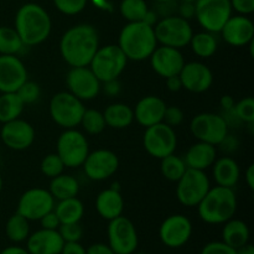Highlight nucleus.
I'll return each mask as SVG.
<instances>
[{"instance_id":"obj_1","label":"nucleus","mask_w":254,"mask_h":254,"mask_svg":"<svg viewBox=\"0 0 254 254\" xmlns=\"http://www.w3.org/2000/svg\"><path fill=\"white\" fill-rule=\"evenodd\" d=\"M60 50L72 67H86L98 50V34L91 25H77L64 32Z\"/></svg>"},{"instance_id":"obj_2","label":"nucleus","mask_w":254,"mask_h":254,"mask_svg":"<svg viewBox=\"0 0 254 254\" xmlns=\"http://www.w3.org/2000/svg\"><path fill=\"white\" fill-rule=\"evenodd\" d=\"M15 30L22 44L27 46L41 44L51 31V19L44 7L30 2L19 9L15 17Z\"/></svg>"},{"instance_id":"obj_3","label":"nucleus","mask_w":254,"mask_h":254,"mask_svg":"<svg viewBox=\"0 0 254 254\" xmlns=\"http://www.w3.org/2000/svg\"><path fill=\"white\" fill-rule=\"evenodd\" d=\"M156 42L154 27L144 21L129 22L119 36V47L127 59L134 61L150 57L156 49Z\"/></svg>"},{"instance_id":"obj_4","label":"nucleus","mask_w":254,"mask_h":254,"mask_svg":"<svg viewBox=\"0 0 254 254\" xmlns=\"http://www.w3.org/2000/svg\"><path fill=\"white\" fill-rule=\"evenodd\" d=\"M197 206L201 220L210 225H221L235 216L237 198L231 188L216 186L207 191Z\"/></svg>"},{"instance_id":"obj_5","label":"nucleus","mask_w":254,"mask_h":254,"mask_svg":"<svg viewBox=\"0 0 254 254\" xmlns=\"http://www.w3.org/2000/svg\"><path fill=\"white\" fill-rule=\"evenodd\" d=\"M127 57L116 45H108L97 50L91 61V69L102 82L117 79L127 66Z\"/></svg>"},{"instance_id":"obj_6","label":"nucleus","mask_w":254,"mask_h":254,"mask_svg":"<svg viewBox=\"0 0 254 254\" xmlns=\"http://www.w3.org/2000/svg\"><path fill=\"white\" fill-rule=\"evenodd\" d=\"M81 99L68 92H60L52 97L50 102V113L59 126L73 128L81 123L84 113Z\"/></svg>"},{"instance_id":"obj_7","label":"nucleus","mask_w":254,"mask_h":254,"mask_svg":"<svg viewBox=\"0 0 254 254\" xmlns=\"http://www.w3.org/2000/svg\"><path fill=\"white\" fill-rule=\"evenodd\" d=\"M178 183L176 195L179 201L188 207L197 206L210 190V181L202 170L188 168Z\"/></svg>"},{"instance_id":"obj_8","label":"nucleus","mask_w":254,"mask_h":254,"mask_svg":"<svg viewBox=\"0 0 254 254\" xmlns=\"http://www.w3.org/2000/svg\"><path fill=\"white\" fill-rule=\"evenodd\" d=\"M108 245L116 254L135 253L139 245L138 232L129 218L119 216L109 221Z\"/></svg>"},{"instance_id":"obj_9","label":"nucleus","mask_w":254,"mask_h":254,"mask_svg":"<svg viewBox=\"0 0 254 254\" xmlns=\"http://www.w3.org/2000/svg\"><path fill=\"white\" fill-rule=\"evenodd\" d=\"M231 0H196L195 16L210 32H220L231 17Z\"/></svg>"},{"instance_id":"obj_10","label":"nucleus","mask_w":254,"mask_h":254,"mask_svg":"<svg viewBox=\"0 0 254 254\" xmlns=\"http://www.w3.org/2000/svg\"><path fill=\"white\" fill-rule=\"evenodd\" d=\"M156 41L164 46L179 49L190 42L192 37V29L188 20L180 16H166L158 22L154 29Z\"/></svg>"},{"instance_id":"obj_11","label":"nucleus","mask_w":254,"mask_h":254,"mask_svg":"<svg viewBox=\"0 0 254 254\" xmlns=\"http://www.w3.org/2000/svg\"><path fill=\"white\" fill-rule=\"evenodd\" d=\"M176 144L178 139L173 127L161 122L148 127L144 134V148L151 156L158 159H163L170 154H174Z\"/></svg>"},{"instance_id":"obj_12","label":"nucleus","mask_w":254,"mask_h":254,"mask_svg":"<svg viewBox=\"0 0 254 254\" xmlns=\"http://www.w3.org/2000/svg\"><path fill=\"white\" fill-rule=\"evenodd\" d=\"M57 155L61 158L64 166H81L88 155V143L79 131L72 129L66 130L57 141Z\"/></svg>"},{"instance_id":"obj_13","label":"nucleus","mask_w":254,"mask_h":254,"mask_svg":"<svg viewBox=\"0 0 254 254\" xmlns=\"http://www.w3.org/2000/svg\"><path fill=\"white\" fill-rule=\"evenodd\" d=\"M191 133L200 141L211 145L220 144L226 138L228 126L222 116L212 113H202L196 116L190 124Z\"/></svg>"},{"instance_id":"obj_14","label":"nucleus","mask_w":254,"mask_h":254,"mask_svg":"<svg viewBox=\"0 0 254 254\" xmlns=\"http://www.w3.org/2000/svg\"><path fill=\"white\" fill-rule=\"evenodd\" d=\"M54 210V196L44 189H31L20 197L17 213L29 221H37Z\"/></svg>"},{"instance_id":"obj_15","label":"nucleus","mask_w":254,"mask_h":254,"mask_svg":"<svg viewBox=\"0 0 254 254\" xmlns=\"http://www.w3.org/2000/svg\"><path fill=\"white\" fill-rule=\"evenodd\" d=\"M192 235L190 220L183 215H173L160 226L159 237L161 243L169 248H180L185 246Z\"/></svg>"},{"instance_id":"obj_16","label":"nucleus","mask_w":254,"mask_h":254,"mask_svg":"<svg viewBox=\"0 0 254 254\" xmlns=\"http://www.w3.org/2000/svg\"><path fill=\"white\" fill-rule=\"evenodd\" d=\"M24 64L15 55H0V92H16L26 82Z\"/></svg>"},{"instance_id":"obj_17","label":"nucleus","mask_w":254,"mask_h":254,"mask_svg":"<svg viewBox=\"0 0 254 254\" xmlns=\"http://www.w3.org/2000/svg\"><path fill=\"white\" fill-rule=\"evenodd\" d=\"M66 82L73 96L86 101L94 98L101 88V81L97 78L92 69L87 67H73L67 74Z\"/></svg>"},{"instance_id":"obj_18","label":"nucleus","mask_w":254,"mask_h":254,"mask_svg":"<svg viewBox=\"0 0 254 254\" xmlns=\"http://www.w3.org/2000/svg\"><path fill=\"white\" fill-rule=\"evenodd\" d=\"M84 171L91 180H106L113 175L119 166V160L109 150H97L88 154L83 163Z\"/></svg>"},{"instance_id":"obj_19","label":"nucleus","mask_w":254,"mask_h":254,"mask_svg":"<svg viewBox=\"0 0 254 254\" xmlns=\"http://www.w3.org/2000/svg\"><path fill=\"white\" fill-rule=\"evenodd\" d=\"M1 140L7 148L12 150H24L32 144L35 139V130L27 122L14 119L4 123L0 131Z\"/></svg>"},{"instance_id":"obj_20","label":"nucleus","mask_w":254,"mask_h":254,"mask_svg":"<svg viewBox=\"0 0 254 254\" xmlns=\"http://www.w3.org/2000/svg\"><path fill=\"white\" fill-rule=\"evenodd\" d=\"M151 67L161 77L176 76L183 69L185 61L178 49L169 46L159 47L151 54Z\"/></svg>"},{"instance_id":"obj_21","label":"nucleus","mask_w":254,"mask_h":254,"mask_svg":"<svg viewBox=\"0 0 254 254\" xmlns=\"http://www.w3.org/2000/svg\"><path fill=\"white\" fill-rule=\"evenodd\" d=\"M179 76H180L183 87L195 93L207 91L213 81L212 72L207 66L200 62H190V64H184Z\"/></svg>"},{"instance_id":"obj_22","label":"nucleus","mask_w":254,"mask_h":254,"mask_svg":"<svg viewBox=\"0 0 254 254\" xmlns=\"http://www.w3.org/2000/svg\"><path fill=\"white\" fill-rule=\"evenodd\" d=\"M64 241L57 230L36 231L26 240V250L30 254H60Z\"/></svg>"},{"instance_id":"obj_23","label":"nucleus","mask_w":254,"mask_h":254,"mask_svg":"<svg viewBox=\"0 0 254 254\" xmlns=\"http://www.w3.org/2000/svg\"><path fill=\"white\" fill-rule=\"evenodd\" d=\"M222 36L232 46H245L253 40V22L246 16H231L223 25Z\"/></svg>"},{"instance_id":"obj_24","label":"nucleus","mask_w":254,"mask_h":254,"mask_svg":"<svg viewBox=\"0 0 254 254\" xmlns=\"http://www.w3.org/2000/svg\"><path fill=\"white\" fill-rule=\"evenodd\" d=\"M166 104L161 98L155 96L144 97L135 107V118L139 124L144 127H151L163 122Z\"/></svg>"},{"instance_id":"obj_25","label":"nucleus","mask_w":254,"mask_h":254,"mask_svg":"<svg viewBox=\"0 0 254 254\" xmlns=\"http://www.w3.org/2000/svg\"><path fill=\"white\" fill-rule=\"evenodd\" d=\"M96 208L101 217L111 221L122 216L124 208L123 197L116 189L104 190L97 197Z\"/></svg>"},{"instance_id":"obj_26","label":"nucleus","mask_w":254,"mask_h":254,"mask_svg":"<svg viewBox=\"0 0 254 254\" xmlns=\"http://www.w3.org/2000/svg\"><path fill=\"white\" fill-rule=\"evenodd\" d=\"M216 160L215 145L208 143L195 144L188 150L185 156V164L188 168L196 169V170H205L208 166L212 165Z\"/></svg>"},{"instance_id":"obj_27","label":"nucleus","mask_w":254,"mask_h":254,"mask_svg":"<svg viewBox=\"0 0 254 254\" xmlns=\"http://www.w3.org/2000/svg\"><path fill=\"white\" fill-rule=\"evenodd\" d=\"M250 228L243 221L241 220H228L225 222L222 230V242L230 247L237 248L247 245L250 242Z\"/></svg>"},{"instance_id":"obj_28","label":"nucleus","mask_w":254,"mask_h":254,"mask_svg":"<svg viewBox=\"0 0 254 254\" xmlns=\"http://www.w3.org/2000/svg\"><path fill=\"white\" fill-rule=\"evenodd\" d=\"M213 176L218 186L232 189V186H235L240 179L238 164L231 158L220 159L213 166Z\"/></svg>"},{"instance_id":"obj_29","label":"nucleus","mask_w":254,"mask_h":254,"mask_svg":"<svg viewBox=\"0 0 254 254\" xmlns=\"http://www.w3.org/2000/svg\"><path fill=\"white\" fill-rule=\"evenodd\" d=\"M103 117L107 126L116 129H122L130 126L134 118V113L130 107L127 104L114 103L107 107Z\"/></svg>"},{"instance_id":"obj_30","label":"nucleus","mask_w":254,"mask_h":254,"mask_svg":"<svg viewBox=\"0 0 254 254\" xmlns=\"http://www.w3.org/2000/svg\"><path fill=\"white\" fill-rule=\"evenodd\" d=\"M54 180L51 181L50 185V193L54 196V198L57 200H66V198L76 197L78 193L79 185L78 181L69 175H59L56 178H52Z\"/></svg>"},{"instance_id":"obj_31","label":"nucleus","mask_w":254,"mask_h":254,"mask_svg":"<svg viewBox=\"0 0 254 254\" xmlns=\"http://www.w3.org/2000/svg\"><path fill=\"white\" fill-rule=\"evenodd\" d=\"M84 208L81 201L76 197L66 198V200L60 201L56 206L55 213L59 217L61 225L64 223H76L79 222L83 216Z\"/></svg>"},{"instance_id":"obj_32","label":"nucleus","mask_w":254,"mask_h":254,"mask_svg":"<svg viewBox=\"0 0 254 254\" xmlns=\"http://www.w3.org/2000/svg\"><path fill=\"white\" fill-rule=\"evenodd\" d=\"M24 106V102L20 99L16 92L1 93L0 96V123L4 124L19 118Z\"/></svg>"},{"instance_id":"obj_33","label":"nucleus","mask_w":254,"mask_h":254,"mask_svg":"<svg viewBox=\"0 0 254 254\" xmlns=\"http://www.w3.org/2000/svg\"><path fill=\"white\" fill-rule=\"evenodd\" d=\"M5 233H6V237L11 242H25L30 236L29 220H26V218L22 217L21 215L16 212L7 220L6 226H5Z\"/></svg>"},{"instance_id":"obj_34","label":"nucleus","mask_w":254,"mask_h":254,"mask_svg":"<svg viewBox=\"0 0 254 254\" xmlns=\"http://www.w3.org/2000/svg\"><path fill=\"white\" fill-rule=\"evenodd\" d=\"M22 44L19 34L12 27L0 26V55H15L21 51Z\"/></svg>"},{"instance_id":"obj_35","label":"nucleus","mask_w":254,"mask_h":254,"mask_svg":"<svg viewBox=\"0 0 254 254\" xmlns=\"http://www.w3.org/2000/svg\"><path fill=\"white\" fill-rule=\"evenodd\" d=\"M190 42L192 51L200 57L212 56L217 50V41L208 32H200V34L192 35Z\"/></svg>"},{"instance_id":"obj_36","label":"nucleus","mask_w":254,"mask_h":254,"mask_svg":"<svg viewBox=\"0 0 254 254\" xmlns=\"http://www.w3.org/2000/svg\"><path fill=\"white\" fill-rule=\"evenodd\" d=\"M188 169L185 161L174 154L161 159V174L170 181H179Z\"/></svg>"},{"instance_id":"obj_37","label":"nucleus","mask_w":254,"mask_h":254,"mask_svg":"<svg viewBox=\"0 0 254 254\" xmlns=\"http://www.w3.org/2000/svg\"><path fill=\"white\" fill-rule=\"evenodd\" d=\"M148 11L144 0H123L121 4L122 16L130 22L144 21Z\"/></svg>"},{"instance_id":"obj_38","label":"nucleus","mask_w":254,"mask_h":254,"mask_svg":"<svg viewBox=\"0 0 254 254\" xmlns=\"http://www.w3.org/2000/svg\"><path fill=\"white\" fill-rule=\"evenodd\" d=\"M81 123L84 130L89 134H99L106 128V121H104L103 114L94 109L84 111Z\"/></svg>"},{"instance_id":"obj_39","label":"nucleus","mask_w":254,"mask_h":254,"mask_svg":"<svg viewBox=\"0 0 254 254\" xmlns=\"http://www.w3.org/2000/svg\"><path fill=\"white\" fill-rule=\"evenodd\" d=\"M64 164L57 154H49L41 163V171L49 178H56L64 171Z\"/></svg>"},{"instance_id":"obj_40","label":"nucleus","mask_w":254,"mask_h":254,"mask_svg":"<svg viewBox=\"0 0 254 254\" xmlns=\"http://www.w3.org/2000/svg\"><path fill=\"white\" fill-rule=\"evenodd\" d=\"M235 113L241 122L245 123H254V99L252 97L242 99L235 104Z\"/></svg>"},{"instance_id":"obj_41","label":"nucleus","mask_w":254,"mask_h":254,"mask_svg":"<svg viewBox=\"0 0 254 254\" xmlns=\"http://www.w3.org/2000/svg\"><path fill=\"white\" fill-rule=\"evenodd\" d=\"M57 231H59V233L61 235L62 240L64 242H79V240L83 236V230H82L79 222L60 225Z\"/></svg>"},{"instance_id":"obj_42","label":"nucleus","mask_w":254,"mask_h":254,"mask_svg":"<svg viewBox=\"0 0 254 254\" xmlns=\"http://www.w3.org/2000/svg\"><path fill=\"white\" fill-rule=\"evenodd\" d=\"M55 5L61 12L74 15L81 12L87 4V0H54Z\"/></svg>"},{"instance_id":"obj_43","label":"nucleus","mask_w":254,"mask_h":254,"mask_svg":"<svg viewBox=\"0 0 254 254\" xmlns=\"http://www.w3.org/2000/svg\"><path fill=\"white\" fill-rule=\"evenodd\" d=\"M16 94L20 97L24 104L34 103L40 96V88L34 82H25L21 87L16 91Z\"/></svg>"},{"instance_id":"obj_44","label":"nucleus","mask_w":254,"mask_h":254,"mask_svg":"<svg viewBox=\"0 0 254 254\" xmlns=\"http://www.w3.org/2000/svg\"><path fill=\"white\" fill-rule=\"evenodd\" d=\"M200 254H236V250L222 241H216V242L207 243L201 250Z\"/></svg>"},{"instance_id":"obj_45","label":"nucleus","mask_w":254,"mask_h":254,"mask_svg":"<svg viewBox=\"0 0 254 254\" xmlns=\"http://www.w3.org/2000/svg\"><path fill=\"white\" fill-rule=\"evenodd\" d=\"M183 119L184 113L179 107H166L163 118V121H165V124L170 127H176L183 122Z\"/></svg>"},{"instance_id":"obj_46","label":"nucleus","mask_w":254,"mask_h":254,"mask_svg":"<svg viewBox=\"0 0 254 254\" xmlns=\"http://www.w3.org/2000/svg\"><path fill=\"white\" fill-rule=\"evenodd\" d=\"M40 221H41L42 228H45V230H59L60 225H61L59 217L54 211H50L44 217L40 218Z\"/></svg>"},{"instance_id":"obj_47","label":"nucleus","mask_w":254,"mask_h":254,"mask_svg":"<svg viewBox=\"0 0 254 254\" xmlns=\"http://www.w3.org/2000/svg\"><path fill=\"white\" fill-rule=\"evenodd\" d=\"M231 6L241 14H251L254 11V0H231Z\"/></svg>"},{"instance_id":"obj_48","label":"nucleus","mask_w":254,"mask_h":254,"mask_svg":"<svg viewBox=\"0 0 254 254\" xmlns=\"http://www.w3.org/2000/svg\"><path fill=\"white\" fill-rule=\"evenodd\" d=\"M60 254H86V248L79 242H64Z\"/></svg>"},{"instance_id":"obj_49","label":"nucleus","mask_w":254,"mask_h":254,"mask_svg":"<svg viewBox=\"0 0 254 254\" xmlns=\"http://www.w3.org/2000/svg\"><path fill=\"white\" fill-rule=\"evenodd\" d=\"M86 254H116L109 247V245H104V243H94V245L89 246L86 250Z\"/></svg>"},{"instance_id":"obj_50","label":"nucleus","mask_w":254,"mask_h":254,"mask_svg":"<svg viewBox=\"0 0 254 254\" xmlns=\"http://www.w3.org/2000/svg\"><path fill=\"white\" fill-rule=\"evenodd\" d=\"M179 12H180V17L185 20L193 17L195 16V2H183L180 5Z\"/></svg>"},{"instance_id":"obj_51","label":"nucleus","mask_w":254,"mask_h":254,"mask_svg":"<svg viewBox=\"0 0 254 254\" xmlns=\"http://www.w3.org/2000/svg\"><path fill=\"white\" fill-rule=\"evenodd\" d=\"M166 86H168V89L171 92H178L183 88V83H181V79L179 74L176 76H171L166 78Z\"/></svg>"},{"instance_id":"obj_52","label":"nucleus","mask_w":254,"mask_h":254,"mask_svg":"<svg viewBox=\"0 0 254 254\" xmlns=\"http://www.w3.org/2000/svg\"><path fill=\"white\" fill-rule=\"evenodd\" d=\"M220 145H221V148H222V150L231 153V151H235L236 149H237L238 141L236 140L235 138H231V136L226 135V138L221 141Z\"/></svg>"},{"instance_id":"obj_53","label":"nucleus","mask_w":254,"mask_h":254,"mask_svg":"<svg viewBox=\"0 0 254 254\" xmlns=\"http://www.w3.org/2000/svg\"><path fill=\"white\" fill-rule=\"evenodd\" d=\"M106 83V87H104V92L109 96H116V94L119 93L121 91V84L117 79H112V81L104 82Z\"/></svg>"},{"instance_id":"obj_54","label":"nucleus","mask_w":254,"mask_h":254,"mask_svg":"<svg viewBox=\"0 0 254 254\" xmlns=\"http://www.w3.org/2000/svg\"><path fill=\"white\" fill-rule=\"evenodd\" d=\"M0 254H30L26 248H22L20 246H10L0 251Z\"/></svg>"},{"instance_id":"obj_55","label":"nucleus","mask_w":254,"mask_h":254,"mask_svg":"<svg viewBox=\"0 0 254 254\" xmlns=\"http://www.w3.org/2000/svg\"><path fill=\"white\" fill-rule=\"evenodd\" d=\"M221 107L223 108V111H230V109H232L235 107V102H233L232 97H222V99H221Z\"/></svg>"},{"instance_id":"obj_56","label":"nucleus","mask_w":254,"mask_h":254,"mask_svg":"<svg viewBox=\"0 0 254 254\" xmlns=\"http://www.w3.org/2000/svg\"><path fill=\"white\" fill-rule=\"evenodd\" d=\"M246 180H247L248 186H250L251 190L254 189V165H250L247 169V173H246Z\"/></svg>"},{"instance_id":"obj_57","label":"nucleus","mask_w":254,"mask_h":254,"mask_svg":"<svg viewBox=\"0 0 254 254\" xmlns=\"http://www.w3.org/2000/svg\"><path fill=\"white\" fill-rule=\"evenodd\" d=\"M236 254H254V247L250 242L236 250Z\"/></svg>"},{"instance_id":"obj_58","label":"nucleus","mask_w":254,"mask_h":254,"mask_svg":"<svg viewBox=\"0 0 254 254\" xmlns=\"http://www.w3.org/2000/svg\"><path fill=\"white\" fill-rule=\"evenodd\" d=\"M2 189V179H1V175H0V191H1Z\"/></svg>"},{"instance_id":"obj_59","label":"nucleus","mask_w":254,"mask_h":254,"mask_svg":"<svg viewBox=\"0 0 254 254\" xmlns=\"http://www.w3.org/2000/svg\"><path fill=\"white\" fill-rule=\"evenodd\" d=\"M196 0H183V2H195Z\"/></svg>"},{"instance_id":"obj_60","label":"nucleus","mask_w":254,"mask_h":254,"mask_svg":"<svg viewBox=\"0 0 254 254\" xmlns=\"http://www.w3.org/2000/svg\"><path fill=\"white\" fill-rule=\"evenodd\" d=\"M158 2H165V1H171V0H155Z\"/></svg>"},{"instance_id":"obj_61","label":"nucleus","mask_w":254,"mask_h":254,"mask_svg":"<svg viewBox=\"0 0 254 254\" xmlns=\"http://www.w3.org/2000/svg\"><path fill=\"white\" fill-rule=\"evenodd\" d=\"M133 254H145V253H133Z\"/></svg>"}]
</instances>
